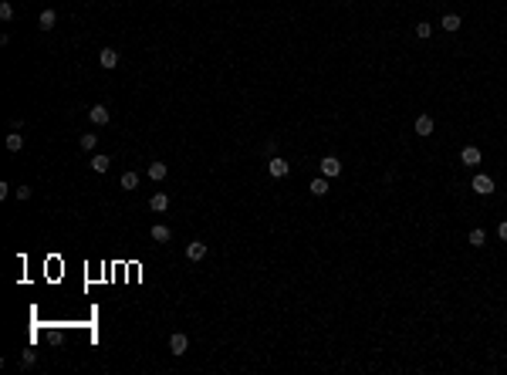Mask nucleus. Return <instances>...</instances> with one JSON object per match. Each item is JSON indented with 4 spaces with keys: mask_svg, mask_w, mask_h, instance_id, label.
Masks as SVG:
<instances>
[{
    "mask_svg": "<svg viewBox=\"0 0 507 375\" xmlns=\"http://www.w3.org/2000/svg\"><path fill=\"white\" fill-rule=\"evenodd\" d=\"M267 172H271L274 180H284V176L291 172V163L281 159V155H271V159H267Z\"/></svg>",
    "mask_w": 507,
    "mask_h": 375,
    "instance_id": "nucleus-1",
    "label": "nucleus"
},
{
    "mask_svg": "<svg viewBox=\"0 0 507 375\" xmlns=\"http://www.w3.org/2000/svg\"><path fill=\"white\" fill-rule=\"evenodd\" d=\"M318 169H322V176L335 180V176H342V159H338V155H325L322 163H318Z\"/></svg>",
    "mask_w": 507,
    "mask_h": 375,
    "instance_id": "nucleus-2",
    "label": "nucleus"
},
{
    "mask_svg": "<svg viewBox=\"0 0 507 375\" xmlns=\"http://www.w3.org/2000/svg\"><path fill=\"white\" fill-rule=\"evenodd\" d=\"M470 189H474V193H480V196H491V193H494V180L487 176V172H477L474 180H470Z\"/></svg>",
    "mask_w": 507,
    "mask_h": 375,
    "instance_id": "nucleus-3",
    "label": "nucleus"
},
{
    "mask_svg": "<svg viewBox=\"0 0 507 375\" xmlns=\"http://www.w3.org/2000/svg\"><path fill=\"white\" fill-rule=\"evenodd\" d=\"M186 348H190V338H186L183 331L169 334V351H173V355H186Z\"/></svg>",
    "mask_w": 507,
    "mask_h": 375,
    "instance_id": "nucleus-4",
    "label": "nucleus"
},
{
    "mask_svg": "<svg viewBox=\"0 0 507 375\" xmlns=\"http://www.w3.org/2000/svg\"><path fill=\"white\" fill-rule=\"evenodd\" d=\"M149 236H153L156 244H169V240H173V230H169L166 223H153V227H149Z\"/></svg>",
    "mask_w": 507,
    "mask_h": 375,
    "instance_id": "nucleus-5",
    "label": "nucleus"
},
{
    "mask_svg": "<svg viewBox=\"0 0 507 375\" xmlns=\"http://www.w3.org/2000/svg\"><path fill=\"white\" fill-rule=\"evenodd\" d=\"M88 119H91V125H108L112 112H108L105 105H91V108H88Z\"/></svg>",
    "mask_w": 507,
    "mask_h": 375,
    "instance_id": "nucleus-6",
    "label": "nucleus"
},
{
    "mask_svg": "<svg viewBox=\"0 0 507 375\" xmlns=\"http://www.w3.org/2000/svg\"><path fill=\"white\" fill-rule=\"evenodd\" d=\"M98 65L112 71V68L119 65V51H115V48H102V51H98Z\"/></svg>",
    "mask_w": 507,
    "mask_h": 375,
    "instance_id": "nucleus-7",
    "label": "nucleus"
},
{
    "mask_svg": "<svg viewBox=\"0 0 507 375\" xmlns=\"http://www.w3.org/2000/svg\"><path fill=\"white\" fill-rule=\"evenodd\" d=\"M186 257H190V261H203V257H206V244H203V240H190V244H186Z\"/></svg>",
    "mask_w": 507,
    "mask_h": 375,
    "instance_id": "nucleus-8",
    "label": "nucleus"
},
{
    "mask_svg": "<svg viewBox=\"0 0 507 375\" xmlns=\"http://www.w3.org/2000/svg\"><path fill=\"white\" fill-rule=\"evenodd\" d=\"M54 24H58V14H54L51 7H44V10L37 14V27H41V31H51Z\"/></svg>",
    "mask_w": 507,
    "mask_h": 375,
    "instance_id": "nucleus-9",
    "label": "nucleus"
},
{
    "mask_svg": "<svg viewBox=\"0 0 507 375\" xmlns=\"http://www.w3.org/2000/svg\"><path fill=\"white\" fill-rule=\"evenodd\" d=\"M460 163H463V166H480V149H477V146H463Z\"/></svg>",
    "mask_w": 507,
    "mask_h": 375,
    "instance_id": "nucleus-10",
    "label": "nucleus"
},
{
    "mask_svg": "<svg viewBox=\"0 0 507 375\" xmlns=\"http://www.w3.org/2000/svg\"><path fill=\"white\" fill-rule=\"evenodd\" d=\"M145 172H149V180H153V183H162L169 176V166L166 163H149V169H145Z\"/></svg>",
    "mask_w": 507,
    "mask_h": 375,
    "instance_id": "nucleus-11",
    "label": "nucleus"
},
{
    "mask_svg": "<svg viewBox=\"0 0 507 375\" xmlns=\"http://www.w3.org/2000/svg\"><path fill=\"white\" fill-rule=\"evenodd\" d=\"M149 210H153V213H166L169 210V196L166 193H153V196H149Z\"/></svg>",
    "mask_w": 507,
    "mask_h": 375,
    "instance_id": "nucleus-12",
    "label": "nucleus"
},
{
    "mask_svg": "<svg viewBox=\"0 0 507 375\" xmlns=\"http://www.w3.org/2000/svg\"><path fill=\"white\" fill-rule=\"evenodd\" d=\"M412 129H416V135H433L436 122H433V119H429V115H419V119H416V125H412Z\"/></svg>",
    "mask_w": 507,
    "mask_h": 375,
    "instance_id": "nucleus-13",
    "label": "nucleus"
},
{
    "mask_svg": "<svg viewBox=\"0 0 507 375\" xmlns=\"http://www.w3.org/2000/svg\"><path fill=\"white\" fill-rule=\"evenodd\" d=\"M88 166H91L95 172H108V166H112V159H108L105 152H98V155H91V159H88Z\"/></svg>",
    "mask_w": 507,
    "mask_h": 375,
    "instance_id": "nucleus-14",
    "label": "nucleus"
},
{
    "mask_svg": "<svg viewBox=\"0 0 507 375\" xmlns=\"http://www.w3.org/2000/svg\"><path fill=\"white\" fill-rule=\"evenodd\" d=\"M308 189H311V196H325L328 193V176H314Z\"/></svg>",
    "mask_w": 507,
    "mask_h": 375,
    "instance_id": "nucleus-15",
    "label": "nucleus"
},
{
    "mask_svg": "<svg viewBox=\"0 0 507 375\" xmlns=\"http://www.w3.org/2000/svg\"><path fill=\"white\" fill-rule=\"evenodd\" d=\"M119 186H122V189H136V186H139V172L125 169V172H122V180H119Z\"/></svg>",
    "mask_w": 507,
    "mask_h": 375,
    "instance_id": "nucleus-16",
    "label": "nucleus"
},
{
    "mask_svg": "<svg viewBox=\"0 0 507 375\" xmlns=\"http://www.w3.org/2000/svg\"><path fill=\"white\" fill-rule=\"evenodd\" d=\"M460 24H463V21H460L457 14H443V31H450V34H457L460 31Z\"/></svg>",
    "mask_w": 507,
    "mask_h": 375,
    "instance_id": "nucleus-17",
    "label": "nucleus"
},
{
    "mask_svg": "<svg viewBox=\"0 0 507 375\" xmlns=\"http://www.w3.org/2000/svg\"><path fill=\"white\" fill-rule=\"evenodd\" d=\"M21 149H24V135H21V132H10L7 135V152H21Z\"/></svg>",
    "mask_w": 507,
    "mask_h": 375,
    "instance_id": "nucleus-18",
    "label": "nucleus"
},
{
    "mask_svg": "<svg viewBox=\"0 0 507 375\" xmlns=\"http://www.w3.org/2000/svg\"><path fill=\"white\" fill-rule=\"evenodd\" d=\"M467 240H470V247H483V244H487V233H483L480 227H474V230H470V236H467Z\"/></svg>",
    "mask_w": 507,
    "mask_h": 375,
    "instance_id": "nucleus-19",
    "label": "nucleus"
},
{
    "mask_svg": "<svg viewBox=\"0 0 507 375\" xmlns=\"http://www.w3.org/2000/svg\"><path fill=\"white\" fill-rule=\"evenodd\" d=\"M429 34H433V24H429V21H419V24H416V37L429 41Z\"/></svg>",
    "mask_w": 507,
    "mask_h": 375,
    "instance_id": "nucleus-20",
    "label": "nucleus"
},
{
    "mask_svg": "<svg viewBox=\"0 0 507 375\" xmlns=\"http://www.w3.org/2000/svg\"><path fill=\"white\" fill-rule=\"evenodd\" d=\"M81 149H88V152H91V149H95L98 146V135H95V132H85V135H81Z\"/></svg>",
    "mask_w": 507,
    "mask_h": 375,
    "instance_id": "nucleus-21",
    "label": "nucleus"
},
{
    "mask_svg": "<svg viewBox=\"0 0 507 375\" xmlns=\"http://www.w3.org/2000/svg\"><path fill=\"white\" fill-rule=\"evenodd\" d=\"M0 21H4V24H10V21H14V4H7V0L0 4Z\"/></svg>",
    "mask_w": 507,
    "mask_h": 375,
    "instance_id": "nucleus-22",
    "label": "nucleus"
},
{
    "mask_svg": "<svg viewBox=\"0 0 507 375\" xmlns=\"http://www.w3.org/2000/svg\"><path fill=\"white\" fill-rule=\"evenodd\" d=\"M14 196L21 200V203H24V200H31V186H17V189H14Z\"/></svg>",
    "mask_w": 507,
    "mask_h": 375,
    "instance_id": "nucleus-23",
    "label": "nucleus"
},
{
    "mask_svg": "<svg viewBox=\"0 0 507 375\" xmlns=\"http://www.w3.org/2000/svg\"><path fill=\"white\" fill-rule=\"evenodd\" d=\"M34 362H37V355H34V351H24V355H21V365H24V368H31Z\"/></svg>",
    "mask_w": 507,
    "mask_h": 375,
    "instance_id": "nucleus-24",
    "label": "nucleus"
},
{
    "mask_svg": "<svg viewBox=\"0 0 507 375\" xmlns=\"http://www.w3.org/2000/svg\"><path fill=\"white\" fill-rule=\"evenodd\" d=\"M264 152H267V155H274V152H277V142L267 139V142H264Z\"/></svg>",
    "mask_w": 507,
    "mask_h": 375,
    "instance_id": "nucleus-25",
    "label": "nucleus"
},
{
    "mask_svg": "<svg viewBox=\"0 0 507 375\" xmlns=\"http://www.w3.org/2000/svg\"><path fill=\"white\" fill-rule=\"evenodd\" d=\"M497 236H500V240H504V244H507V220H504V223H500V227H497Z\"/></svg>",
    "mask_w": 507,
    "mask_h": 375,
    "instance_id": "nucleus-26",
    "label": "nucleus"
}]
</instances>
